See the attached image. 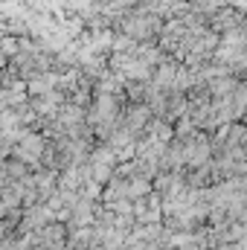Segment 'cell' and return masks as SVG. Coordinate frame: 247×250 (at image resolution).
<instances>
[{
    "label": "cell",
    "instance_id": "cell-1",
    "mask_svg": "<svg viewBox=\"0 0 247 250\" xmlns=\"http://www.w3.org/2000/svg\"><path fill=\"white\" fill-rule=\"evenodd\" d=\"M47 146H50V137H47L41 128H26V131L21 134V140L15 143V148H12V154H9V157H18V160L29 163L32 169H38V166H41V160H44Z\"/></svg>",
    "mask_w": 247,
    "mask_h": 250
},
{
    "label": "cell",
    "instance_id": "cell-2",
    "mask_svg": "<svg viewBox=\"0 0 247 250\" xmlns=\"http://www.w3.org/2000/svg\"><path fill=\"white\" fill-rule=\"evenodd\" d=\"M154 120V111L148 102H125V114H123V125L140 140L145 134V128Z\"/></svg>",
    "mask_w": 247,
    "mask_h": 250
},
{
    "label": "cell",
    "instance_id": "cell-3",
    "mask_svg": "<svg viewBox=\"0 0 247 250\" xmlns=\"http://www.w3.org/2000/svg\"><path fill=\"white\" fill-rule=\"evenodd\" d=\"M134 215L140 224H154V221H163L166 212H163V195L160 192H151L140 201H134Z\"/></svg>",
    "mask_w": 247,
    "mask_h": 250
},
{
    "label": "cell",
    "instance_id": "cell-4",
    "mask_svg": "<svg viewBox=\"0 0 247 250\" xmlns=\"http://www.w3.org/2000/svg\"><path fill=\"white\" fill-rule=\"evenodd\" d=\"M233 0H192V9L195 12H201V15H206V18H212L218 9H224V6H230Z\"/></svg>",
    "mask_w": 247,
    "mask_h": 250
},
{
    "label": "cell",
    "instance_id": "cell-5",
    "mask_svg": "<svg viewBox=\"0 0 247 250\" xmlns=\"http://www.w3.org/2000/svg\"><path fill=\"white\" fill-rule=\"evenodd\" d=\"M242 120H245V123H247V111H245V117H242Z\"/></svg>",
    "mask_w": 247,
    "mask_h": 250
}]
</instances>
